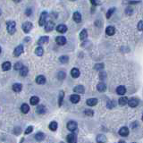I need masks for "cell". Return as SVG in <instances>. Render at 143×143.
<instances>
[{"mask_svg": "<svg viewBox=\"0 0 143 143\" xmlns=\"http://www.w3.org/2000/svg\"><path fill=\"white\" fill-rule=\"evenodd\" d=\"M6 30H7L8 33H10L13 35L14 32H15V30H16V23L15 22L13 21H9L6 23Z\"/></svg>", "mask_w": 143, "mask_h": 143, "instance_id": "6da1fadb", "label": "cell"}, {"mask_svg": "<svg viewBox=\"0 0 143 143\" xmlns=\"http://www.w3.org/2000/svg\"><path fill=\"white\" fill-rule=\"evenodd\" d=\"M32 27H33V25H32V23H31V22H24V23L22 24V31H23L25 33H29V32L31 31Z\"/></svg>", "mask_w": 143, "mask_h": 143, "instance_id": "7a4b0ae2", "label": "cell"}, {"mask_svg": "<svg viewBox=\"0 0 143 143\" xmlns=\"http://www.w3.org/2000/svg\"><path fill=\"white\" fill-rule=\"evenodd\" d=\"M47 12H43L41 13V15H40V17H39V23L40 26H43L47 22Z\"/></svg>", "mask_w": 143, "mask_h": 143, "instance_id": "3957f363", "label": "cell"}, {"mask_svg": "<svg viewBox=\"0 0 143 143\" xmlns=\"http://www.w3.org/2000/svg\"><path fill=\"white\" fill-rule=\"evenodd\" d=\"M77 122H74V121H70V122L67 123V129L70 132H74V131L77 129Z\"/></svg>", "mask_w": 143, "mask_h": 143, "instance_id": "277c9868", "label": "cell"}, {"mask_svg": "<svg viewBox=\"0 0 143 143\" xmlns=\"http://www.w3.org/2000/svg\"><path fill=\"white\" fill-rule=\"evenodd\" d=\"M68 143H77V136L74 133H70L67 135Z\"/></svg>", "mask_w": 143, "mask_h": 143, "instance_id": "5b68a950", "label": "cell"}, {"mask_svg": "<svg viewBox=\"0 0 143 143\" xmlns=\"http://www.w3.org/2000/svg\"><path fill=\"white\" fill-rule=\"evenodd\" d=\"M55 28V23L51 21H48L45 23V31H53V29Z\"/></svg>", "mask_w": 143, "mask_h": 143, "instance_id": "8992f818", "label": "cell"}, {"mask_svg": "<svg viewBox=\"0 0 143 143\" xmlns=\"http://www.w3.org/2000/svg\"><path fill=\"white\" fill-rule=\"evenodd\" d=\"M23 52V46L22 45H19L18 47H15V49L13 51V55L14 56H19V55L22 54Z\"/></svg>", "mask_w": 143, "mask_h": 143, "instance_id": "52a82bcc", "label": "cell"}, {"mask_svg": "<svg viewBox=\"0 0 143 143\" xmlns=\"http://www.w3.org/2000/svg\"><path fill=\"white\" fill-rule=\"evenodd\" d=\"M128 105H129V107H136L138 106L139 104V100L137 99H128Z\"/></svg>", "mask_w": 143, "mask_h": 143, "instance_id": "ba28073f", "label": "cell"}, {"mask_svg": "<svg viewBox=\"0 0 143 143\" xmlns=\"http://www.w3.org/2000/svg\"><path fill=\"white\" fill-rule=\"evenodd\" d=\"M55 42H56L59 46H64V45H65V43H66V39H65L64 36H59L55 39Z\"/></svg>", "mask_w": 143, "mask_h": 143, "instance_id": "9c48e42d", "label": "cell"}, {"mask_svg": "<svg viewBox=\"0 0 143 143\" xmlns=\"http://www.w3.org/2000/svg\"><path fill=\"white\" fill-rule=\"evenodd\" d=\"M70 100L72 103H73V104H77L78 102H80L81 98H80V96H79L78 94H73V95H72V96L70 97Z\"/></svg>", "mask_w": 143, "mask_h": 143, "instance_id": "30bf717a", "label": "cell"}, {"mask_svg": "<svg viewBox=\"0 0 143 143\" xmlns=\"http://www.w3.org/2000/svg\"><path fill=\"white\" fill-rule=\"evenodd\" d=\"M81 73H80V70H79L78 68H73L72 70H71V75L73 78H78L79 76H80Z\"/></svg>", "mask_w": 143, "mask_h": 143, "instance_id": "8fae6325", "label": "cell"}, {"mask_svg": "<svg viewBox=\"0 0 143 143\" xmlns=\"http://www.w3.org/2000/svg\"><path fill=\"white\" fill-rule=\"evenodd\" d=\"M73 91L76 92V93H80V94H83L85 92V88L82 85H77L76 87H74L73 88Z\"/></svg>", "mask_w": 143, "mask_h": 143, "instance_id": "7c38bea8", "label": "cell"}, {"mask_svg": "<svg viewBox=\"0 0 143 143\" xmlns=\"http://www.w3.org/2000/svg\"><path fill=\"white\" fill-rule=\"evenodd\" d=\"M106 33L108 36H113L115 33V28L113 26H107V29H106Z\"/></svg>", "mask_w": 143, "mask_h": 143, "instance_id": "4fadbf2b", "label": "cell"}, {"mask_svg": "<svg viewBox=\"0 0 143 143\" xmlns=\"http://www.w3.org/2000/svg\"><path fill=\"white\" fill-rule=\"evenodd\" d=\"M119 134L121 136H122V137H126L129 134V129L127 127H125V126L124 127H122L119 130Z\"/></svg>", "mask_w": 143, "mask_h": 143, "instance_id": "5bb4252c", "label": "cell"}, {"mask_svg": "<svg viewBox=\"0 0 143 143\" xmlns=\"http://www.w3.org/2000/svg\"><path fill=\"white\" fill-rule=\"evenodd\" d=\"M97 89L99 91V92H104L107 89V86L104 82H99L98 85H97Z\"/></svg>", "mask_w": 143, "mask_h": 143, "instance_id": "9a60e30c", "label": "cell"}, {"mask_svg": "<svg viewBox=\"0 0 143 143\" xmlns=\"http://www.w3.org/2000/svg\"><path fill=\"white\" fill-rule=\"evenodd\" d=\"M97 142L98 143H106L107 142V137L103 134H99L97 136Z\"/></svg>", "mask_w": 143, "mask_h": 143, "instance_id": "2e32d148", "label": "cell"}, {"mask_svg": "<svg viewBox=\"0 0 143 143\" xmlns=\"http://www.w3.org/2000/svg\"><path fill=\"white\" fill-rule=\"evenodd\" d=\"M36 112L38 113V114H44L45 113L47 112V108H46L44 106L40 105V106H39V107H37Z\"/></svg>", "mask_w": 143, "mask_h": 143, "instance_id": "e0dca14e", "label": "cell"}, {"mask_svg": "<svg viewBox=\"0 0 143 143\" xmlns=\"http://www.w3.org/2000/svg\"><path fill=\"white\" fill-rule=\"evenodd\" d=\"M56 31L60 33H65L67 31V27L66 25H64V24H60L58 26L56 27Z\"/></svg>", "mask_w": 143, "mask_h": 143, "instance_id": "ac0fdd59", "label": "cell"}, {"mask_svg": "<svg viewBox=\"0 0 143 143\" xmlns=\"http://www.w3.org/2000/svg\"><path fill=\"white\" fill-rule=\"evenodd\" d=\"M12 88H13V90L14 92H20L22 89V85L21 83H14L13 87H12Z\"/></svg>", "mask_w": 143, "mask_h": 143, "instance_id": "d6986e66", "label": "cell"}, {"mask_svg": "<svg viewBox=\"0 0 143 143\" xmlns=\"http://www.w3.org/2000/svg\"><path fill=\"white\" fill-rule=\"evenodd\" d=\"M87 105L89 106V107H94V106H96L98 104V99H88L87 101H86Z\"/></svg>", "mask_w": 143, "mask_h": 143, "instance_id": "ffe728a7", "label": "cell"}, {"mask_svg": "<svg viewBox=\"0 0 143 143\" xmlns=\"http://www.w3.org/2000/svg\"><path fill=\"white\" fill-rule=\"evenodd\" d=\"M116 92L118 95H124L125 93H126V88H125V87H123V86H119V87H117L116 88Z\"/></svg>", "mask_w": 143, "mask_h": 143, "instance_id": "44dd1931", "label": "cell"}, {"mask_svg": "<svg viewBox=\"0 0 143 143\" xmlns=\"http://www.w3.org/2000/svg\"><path fill=\"white\" fill-rule=\"evenodd\" d=\"M73 20L76 22H81V14L79 12H75L73 13Z\"/></svg>", "mask_w": 143, "mask_h": 143, "instance_id": "7402d4cb", "label": "cell"}, {"mask_svg": "<svg viewBox=\"0 0 143 143\" xmlns=\"http://www.w3.org/2000/svg\"><path fill=\"white\" fill-rule=\"evenodd\" d=\"M36 82L38 84H44L46 82V78L43 75H39L36 78Z\"/></svg>", "mask_w": 143, "mask_h": 143, "instance_id": "603a6c76", "label": "cell"}, {"mask_svg": "<svg viewBox=\"0 0 143 143\" xmlns=\"http://www.w3.org/2000/svg\"><path fill=\"white\" fill-rule=\"evenodd\" d=\"M21 111L22 112V114H27V113L30 111V107H29V105L26 104V103H24V104L22 105Z\"/></svg>", "mask_w": 143, "mask_h": 143, "instance_id": "cb8c5ba5", "label": "cell"}, {"mask_svg": "<svg viewBox=\"0 0 143 143\" xmlns=\"http://www.w3.org/2000/svg\"><path fill=\"white\" fill-rule=\"evenodd\" d=\"M88 38V31L87 30H82L81 31V33H80V39L81 40H84Z\"/></svg>", "mask_w": 143, "mask_h": 143, "instance_id": "d4e9b609", "label": "cell"}, {"mask_svg": "<svg viewBox=\"0 0 143 143\" xmlns=\"http://www.w3.org/2000/svg\"><path fill=\"white\" fill-rule=\"evenodd\" d=\"M48 39H49V38L47 36L40 37L39 39V41H38V44L41 45V44H44V43H47V42H48Z\"/></svg>", "mask_w": 143, "mask_h": 143, "instance_id": "484cf974", "label": "cell"}, {"mask_svg": "<svg viewBox=\"0 0 143 143\" xmlns=\"http://www.w3.org/2000/svg\"><path fill=\"white\" fill-rule=\"evenodd\" d=\"M30 102H31V104L32 105V106H36V105L39 102V99L38 98V97L33 96V97H31V99H30Z\"/></svg>", "mask_w": 143, "mask_h": 143, "instance_id": "4316f807", "label": "cell"}, {"mask_svg": "<svg viewBox=\"0 0 143 143\" xmlns=\"http://www.w3.org/2000/svg\"><path fill=\"white\" fill-rule=\"evenodd\" d=\"M35 54H36L38 56H42L43 54H44V49H43L41 47H38L36 49H35Z\"/></svg>", "mask_w": 143, "mask_h": 143, "instance_id": "83f0119b", "label": "cell"}, {"mask_svg": "<svg viewBox=\"0 0 143 143\" xmlns=\"http://www.w3.org/2000/svg\"><path fill=\"white\" fill-rule=\"evenodd\" d=\"M2 69L3 71H9L11 69V63L10 62H5L2 65Z\"/></svg>", "mask_w": 143, "mask_h": 143, "instance_id": "f1b7e54d", "label": "cell"}, {"mask_svg": "<svg viewBox=\"0 0 143 143\" xmlns=\"http://www.w3.org/2000/svg\"><path fill=\"white\" fill-rule=\"evenodd\" d=\"M120 106H125V105L128 103V99L126 97H122V98H120L119 101H118Z\"/></svg>", "mask_w": 143, "mask_h": 143, "instance_id": "f546056e", "label": "cell"}, {"mask_svg": "<svg viewBox=\"0 0 143 143\" xmlns=\"http://www.w3.org/2000/svg\"><path fill=\"white\" fill-rule=\"evenodd\" d=\"M28 73H29V69L26 66H23V67L20 70V74H21L22 76H23V77L24 76H26L27 74H28Z\"/></svg>", "mask_w": 143, "mask_h": 143, "instance_id": "4dcf8cb0", "label": "cell"}, {"mask_svg": "<svg viewBox=\"0 0 143 143\" xmlns=\"http://www.w3.org/2000/svg\"><path fill=\"white\" fill-rule=\"evenodd\" d=\"M45 138V134L44 133H42V132H39V133H37L36 135H35V139H36L37 141H43Z\"/></svg>", "mask_w": 143, "mask_h": 143, "instance_id": "1f68e13d", "label": "cell"}, {"mask_svg": "<svg viewBox=\"0 0 143 143\" xmlns=\"http://www.w3.org/2000/svg\"><path fill=\"white\" fill-rule=\"evenodd\" d=\"M57 122H51L49 123V129L51 131H53V132H55V131H56L57 129Z\"/></svg>", "mask_w": 143, "mask_h": 143, "instance_id": "d6a6232c", "label": "cell"}, {"mask_svg": "<svg viewBox=\"0 0 143 143\" xmlns=\"http://www.w3.org/2000/svg\"><path fill=\"white\" fill-rule=\"evenodd\" d=\"M107 108H113V107H115V101L114 100H113V99H110V100H108V102L107 103Z\"/></svg>", "mask_w": 143, "mask_h": 143, "instance_id": "836d02e7", "label": "cell"}, {"mask_svg": "<svg viewBox=\"0 0 143 143\" xmlns=\"http://www.w3.org/2000/svg\"><path fill=\"white\" fill-rule=\"evenodd\" d=\"M59 61L62 63V64H67L68 61H69V57H68L67 55H62V56H60Z\"/></svg>", "mask_w": 143, "mask_h": 143, "instance_id": "e575fe53", "label": "cell"}, {"mask_svg": "<svg viewBox=\"0 0 143 143\" xmlns=\"http://www.w3.org/2000/svg\"><path fill=\"white\" fill-rule=\"evenodd\" d=\"M22 67H23V65H22V63H21V62H17L15 65H14V66H13L14 70H18V71L21 70Z\"/></svg>", "mask_w": 143, "mask_h": 143, "instance_id": "d590c367", "label": "cell"}, {"mask_svg": "<svg viewBox=\"0 0 143 143\" xmlns=\"http://www.w3.org/2000/svg\"><path fill=\"white\" fill-rule=\"evenodd\" d=\"M114 11H115V8H110L109 10L107 11V18L108 19V18H110L111 16L113 15V13H114Z\"/></svg>", "mask_w": 143, "mask_h": 143, "instance_id": "8d00e7d4", "label": "cell"}, {"mask_svg": "<svg viewBox=\"0 0 143 143\" xmlns=\"http://www.w3.org/2000/svg\"><path fill=\"white\" fill-rule=\"evenodd\" d=\"M57 76H58V79H59V80H64V79L65 78V76H66V73H65V72H63V71H61V72L58 73Z\"/></svg>", "mask_w": 143, "mask_h": 143, "instance_id": "74e56055", "label": "cell"}, {"mask_svg": "<svg viewBox=\"0 0 143 143\" xmlns=\"http://www.w3.org/2000/svg\"><path fill=\"white\" fill-rule=\"evenodd\" d=\"M84 114H85L86 115H88V116H93L94 115V112L90 109H86L85 111H84Z\"/></svg>", "mask_w": 143, "mask_h": 143, "instance_id": "f35d334b", "label": "cell"}, {"mask_svg": "<svg viewBox=\"0 0 143 143\" xmlns=\"http://www.w3.org/2000/svg\"><path fill=\"white\" fill-rule=\"evenodd\" d=\"M94 68L98 71H101V69L104 68V65H103V64H97V65L94 66Z\"/></svg>", "mask_w": 143, "mask_h": 143, "instance_id": "ab89813d", "label": "cell"}, {"mask_svg": "<svg viewBox=\"0 0 143 143\" xmlns=\"http://www.w3.org/2000/svg\"><path fill=\"white\" fill-rule=\"evenodd\" d=\"M63 99H64V91H60V95H59V106L62 105Z\"/></svg>", "mask_w": 143, "mask_h": 143, "instance_id": "60d3db41", "label": "cell"}, {"mask_svg": "<svg viewBox=\"0 0 143 143\" xmlns=\"http://www.w3.org/2000/svg\"><path fill=\"white\" fill-rule=\"evenodd\" d=\"M32 131H33V127L32 126H29L26 129V131H25V134H30V133L32 132Z\"/></svg>", "mask_w": 143, "mask_h": 143, "instance_id": "b9f144b4", "label": "cell"}, {"mask_svg": "<svg viewBox=\"0 0 143 143\" xmlns=\"http://www.w3.org/2000/svg\"><path fill=\"white\" fill-rule=\"evenodd\" d=\"M138 29H139V31H142V29H143V22L142 21H140V22H139V23H138Z\"/></svg>", "mask_w": 143, "mask_h": 143, "instance_id": "7bdbcfd3", "label": "cell"}, {"mask_svg": "<svg viewBox=\"0 0 143 143\" xmlns=\"http://www.w3.org/2000/svg\"><path fill=\"white\" fill-rule=\"evenodd\" d=\"M125 13H126L127 15H131V14L132 13V8H127L126 11H125Z\"/></svg>", "mask_w": 143, "mask_h": 143, "instance_id": "ee69618b", "label": "cell"}, {"mask_svg": "<svg viewBox=\"0 0 143 143\" xmlns=\"http://www.w3.org/2000/svg\"><path fill=\"white\" fill-rule=\"evenodd\" d=\"M31 14V9H27L26 11V15L27 16H30Z\"/></svg>", "mask_w": 143, "mask_h": 143, "instance_id": "f6af8a7d", "label": "cell"}, {"mask_svg": "<svg viewBox=\"0 0 143 143\" xmlns=\"http://www.w3.org/2000/svg\"><path fill=\"white\" fill-rule=\"evenodd\" d=\"M90 3L93 5H98V4H99L100 2H99V1H90Z\"/></svg>", "mask_w": 143, "mask_h": 143, "instance_id": "bcb514c9", "label": "cell"}, {"mask_svg": "<svg viewBox=\"0 0 143 143\" xmlns=\"http://www.w3.org/2000/svg\"><path fill=\"white\" fill-rule=\"evenodd\" d=\"M139 2H130V4H138Z\"/></svg>", "mask_w": 143, "mask_h": 143, "instance_id": "7dc6e473", "label": "cell"}, {"mask_svg": "<svg viewBox=\"0 0 143 143\" xmlns=\"http://www.w3.org/2000/svg\"><path fill=\"white\" fill-rule=\"evenodd\" d=\"M118 143H125V142H124V141H120Z\"/></svg>", "mask_w": 143, "mask_h": 143, "instance_id": "c3c4849f", "label": "cell"}, {"mask_svg": "<svg viewBox=\"0 0 143 143\" xmlns=\"http://www.w3.org/2000/svg\"><path fill=\"white\" fill-rule=\"evenodd\" d=\"M0 15H1V10H0Z\"/></svg>", "mask_w": 143, "mask_h": 143, "instance_id": "681fc988", "label": "cell"}, {"mask_svg": "<svg viewBox=\"0 0 143 143\" xmlns=\"http://www.w3.org/2000/svg\"><path fill=\"white\" fill-rule=\"evenodd\" d=\"M0 53H1V47H0Z\"/></svg>", "mask_w": 143, "mask_h": 143, "instance_id": "f907efd6", "label": "cell"}]
</instances>
